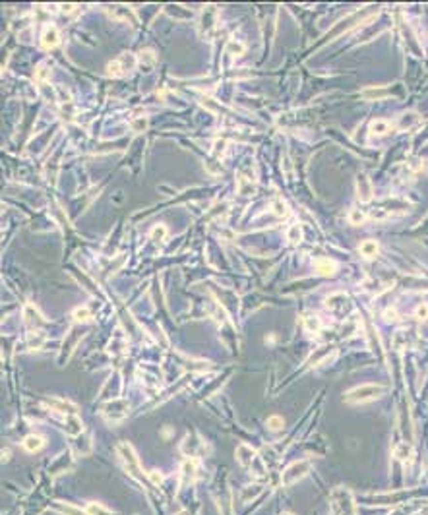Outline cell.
I'll use <instances>...</instances> for the list:
<instances>
[{
  "instance_id": "6da1fadb",
  "label": "cell",
  "mask_w": 428,
  "mask_h": 515,
  "mask_svg": "<svg viewBox=\"0 0 428 515\" xmlns=\"http://www.w3.org/2000/svg\"><path fill=\"white\" fill-rule=\"evenodd\" d=\"M116 455L120 459V463L124 467V471L128 474H132V478L136 480H142V482H150V478L144 474L142 471V465H140V459H138V453L136 450L132 448V444L128 442H118L116 444ZM151 484V482H150Z\"/></svg>"
},
{
  "instance_id": "7a4b0ae2",
  "label": "cell",
  "mask_w": 428,
  "mask_h": 515,
  "mask_svg": "<svg viewBox=\"0 0 428 515\" xmlns=\"http://www.w3.org/2000/svg\"><path fill=\"white\" fill-rule=\"evenodd\" d=\"M384 391H385L384 386H378V384H363V386H357L351 391H347L343 395V401L345 403H353V405L370 403V401L380 399L384 395Z\"/></svg>"
},
{
  "instance_id": "3957f363",
  "label": "cell",
  "mask_w": 428,
  "mask_h": 515,
  "mask_svg": "<svg viewBox=\"0 0 428 515\" xmlns=\"http://www.w3.org/2000/svg\"><path fill=\"white\" fill-rule=\"evenodd\" d=\"M236 461L242 465L244 469H248L250 472H254L256 476H264L266 474V463L262 461L260 453L256 450H252L248 444H240L236 448Z\"/></svg>"
},
{
  "instance_id": "277c9868",
  "label": "cell",
  "mask_w": 428,
  "mask_h": 515,
  "mask_svg": "<svg viewBox=\"0 0 428 515\" xmlns=\"http://www.w3.org/2000/svg\"><path fill=\"white\" fill-rule=\"evenodd\" d=\"M136 66H138V56H134L132 52H120L114 60L107 64V74L110 78H120L132 72Z\"/></svg>"
},
{
  "instance_id": "5b68a950",
  "label": "cell",
  "mask_w": 428,
  "mask_h": 515,
  "mask_svg": "<svg viewBox=\"0 0 428 515\" xmlns=\"http://www.w3.org/2000/svg\"><path fill=\"white\" fill-rule=\"evenodd\" d=\"M99 414H101L107 422H110V424H114V422H122V420L130 414V403H128L126 399H110V401H107V403L101 407Z\"/></svg>"
},
{
  "instance_id": "8992f818",
  "label": "cell",
  "mask_w": 428,
  "mask_h": 515,
  "mask_svg": "<svg viewBox=\"0 0 428 515\" xmlns=\"http://www.w3.org/2000/svg\"><path fill=\"white\" fill-rule=\"evenodd\" d=\"M180 451L188 459H198V457H204V455L210 453V446L204 442V438L194 436V434H188L182 440V444H180Z\"/></svg>"
},
{
  "instance_id": "52a82bcc",
  "label": "cell",
  "mask_w": 428,
  "mask_h": 515,
  "mask_svg": "<svg viewBox=\"0 0 428 515\" xmlns=\"http://www.w3.org/2000/svg\"><path fill=\"white\" fill-rule=\"evenodd\" d=\"M310 469H312V465H310V461H295V463H291L285 471H283V474H281V482L285 484V486H291V484H295V482H299L300 478H304L308 472H310Z\"/></svg>"
},
{
  "instance_id": "ba28073f",
  "label": "cell",
  "mask_w": 428,
  "mask_h": 515,
  "mask_svg": "<svg viewBox=\"0 0 428 515\" xmlns=\"http://www.w3.org/2000/svg\"><path fill=\"white\" fill-rule=\"evenodd\" d=\"M23 323H25L27 331H43L45 318H43V314L39 312V308L33 306L31 302H27V304L23 306Z\"/></svg>"
},
{
  "instance_id": "9c48e42d",
  "label": "cell",
  "mask_w": 428,
  "mask_h": 515,
  "mask_svg": "<svg viewBox=\"0 0 428 515\" xmlns=\"http://www.w3.org/2000/svg\"><path fill=\"white\" fill-rule=\"evenodd\" d=\"M58 424L72 438H78V436L84 434V424H82V420H80L78 414H58Z\"/></svg>"
},
{
  "instance_id": "30bf717a",
  "label": "cell",
  "mask_w": 428,
  "mask_h": 515,
  "mask_svg": "<svg viewBox=\"0 0 428 515\" xmlns=\"http://www.w3.org/2000/svg\"><path fill=\"white\" fill-rule=\"evenodd\" d=\"M215 23H217V10H215L214 6L204 8L202 18H200V31L204 35H212L215 29Z\"/></svg>"
},
{
  "instance_id": "8fae6325",
  "label": "cell",
  "mask_w": 428,
  "mask_h": 515,
  "mask_svg": "<svg viewBox=\"0 0 428 515\" xmlns=\"http://www.w3.org/2000/svg\"><path fill=\"white\" fill-rule=\"evenodd\" d=\"M41 49H45V51H51V49H54V47H58L60 45V33H58V29H56V25H47L45 29H43V33H41Z\"/></svg>"
},
{
  "instance_id": "7c38bea8",
  "label": "cell",
  "mask_w": 428,
  "mask_h": 515,
  "mask_svg": "<svg viewBox=\"0 0 428 515\" xmlns=\"http://www.w3.org/2000/svg\"><path fill=\"white\" fill-rule=\"evenodd\" d=\"M357 194L361 202H370L372 200V184L368 174H357Z\"/></svg>"
},
{
  "instance_id": "4fadbf2b",
  "label": "cell",
  "mask_w": 428,
  "mask_h": 515,
  "mask_svg": "<svg viewBox=\"0 0 428 515\" xmlns=\"http://www.w3.org/2000/svg\"><path fill=\"white\" fill-rule=\"evenodd\" d=\"M196 472H198V463L196 459H186L184 463L180 465V482L184 486L192 484L196 480Z\"/></svg>"
},
{
  "instance_id": "5bb4252c",
  "label": "cell",
  "mask_w": 428,
  "mask_h": 515,
  "mask_svg": "<svg viewBox=\"0 0 428 515\" xmlns=\"http://www.w3.org/2000/svg\"><path fill=\"white\" fill-rule=\"evenodd\" d=\"M49 409H53L56 414H78V407L66 399H60V397H54V399H49Z\"/></svg>"
},
{
  "instance_id": "9a60e30c",
  "label": "cell",
  "mask_w": 428,
  "mask_h": 515,
  "mask_svg": "<svg viewBox=\"0 0 428 515\" xmlns=\"http://www.w3.org/2000/svg\"><path fill=\"white\" fill-rule=\"evenodd\" d=\"M254 192H256V180L246 172H238V194L252 196Z\"/></svg>"
},
{
  "instance_id": "2e32d148",
  "label": "cell",
  "mask_w": 428,
  "mask_h": 515,
  "mask_svg": "<svg viewBox=\"0 0 428 515\" xmlns=\"http://www.w3.org/2000/svg\"><path fill=\"white\" fill-rule=\"evenodd\" d=\"M155 62H157V54L151 49H144L138 54V66H142L144 72H151L155 68Z\"/></svg>"
},
{
  "instance_id": "e0dca14e",
  "label": "cell",
  "mask_w": 428,
  "mask_h": 515,
  "mask_svg": "<svg viewBox=\"0 0 428 515\" xmlns=\"http://www.w3.org/2000/svg\"><path fill=\"white\" fill-rule=\"evenodd\" d=\"M393 457L395 459H399L401 463H411L413 461V448L407 444V442H401V444H397L395 448H393Z\"/></svg>"
},
{
  "instance_id": "ac0fdd59",
  "label": "cell",
  "mask_w": 428,
  "mask_h": 515,
  "mask_svg": "<svg viewBox=\"0 0 428 515\" xmlns=\"http://www.w3.org/2000/svg\"><path fill=\"white\" fill-rule=\"evenodd\" d=\"M54 512H58L60 515H89L87 510H82L78 506H72V504H66V502H54L51 504Z\"/></svg>"
},
{
  "instance_id": "d6986e66",
  "label": "cell",
  "mask_w": 428,
  "mask_h": 515,
  "mask_svg": "<svg viewBox=\"0 0 428 515\" xmlns=\"http://www.w3.org/2000/svg\"><path fill=\"white\" fill-rule=\"evenodd\" d=\"M23 450L25 451H29V453H35V451H39L43 446H45V438L43 436H39V434H29L27 438H23Z\"/></svg>"
},
{
  "instance_id": "ffe728a7",
  "label": "cell",
  "mask_w": 428,
  "mask_h": 515,
  "mask_svg": "<svg viewBox=\"0 0 428 515\" xmlns=\"http://www.w3.org/2000/svg\"><path fill=\"white\" fill-rule=\"evenodd\" d=\"M335 269H337V263L333 261V259H329V258H320V259H316V273L318 275H333L335 273Z\"/></svg>"
},
{
  "instance_id": "44dd1931",
  "label": "cell",
  "mask_w": 428,
  "mask_h": 515,
  "mask_svg": "<svg viewBox=\"0 0 428 515\" xmlns=\"http://www.w3.org/2000/svg\"><path fill=\"white\" fill-rule=\"evenodd\" d=\"M419 122H421V116L417 112H403L401 118H399V122H397V126H399V130H411Z\"/></svg>"
},
{
  "instance_id": "7402d4cb",
  "label": "cell",
  "mask_w": 428,
  "mask_h": 515,
  "mask_svg": "<svg viewBox=\"0 0 428 515\" xmlns=\"http://www.w3.org/2000/svg\"><path fill=\"white\" fill-rule=\"evenodd\" d=\"M359 252H361V256H363V258H366V259H372V258L378 256V252H380V246H378V242H376V240H364V242H361V246H359Z\"/></svg>"
},
{
  "instance_id": "603a6c76",
  "label": "cell",
  "mask_w": 428,
  "mask_h": 515,
  "mask_svg": "<svg viewBox=\"0 0 428 515\" xmlns=\"http://www.w3.org/2000/svg\"><path fill=\"white\" fill-rule=\"evenodd\" d=\"M108 12L114 16V18H120V20H124V21H134L136 23V16L132 14V10L128 8V6H114V8H107Z\"/></svg>"
},
{
  "instance_id": "cb8c5ba5",
  "label": "cell",
  "mask_w": 428,
  "mask_h": 515,
  "mask_svg": "<svg viewBox=\"0 0 428 515\" xmlns=\"http://www.w3.org/2000/svg\"><path fill=\"white\" fill-rule=\"evenodd\" d=\"M302 323H304L306 331H310V333H318V331L321 329L320 318H318V316H314V314H306V316L302 318Z\"/></svg>"
},
{
  "instance_id": "d4e9b609",
  "label": "cell",
  "mask_w": 428,
  "mask_h": 515,
  "mask_svg": "<svg viewBox=\"0 0 428 515\" xmlns=\"http://www.w3.org/2000/svg\"><path fill=\"white\" fill-rule=\"evenodd\" d=\"M45 339H47L45 331H29L27 333V345H29V349H39L45 343Z\"/></svg>"
},
{
  "instance_id": "484cf974",
  "label": "cell",
  "mask_w": 428,
  "mask_h": 515,
  "mask_svg": "<svg viewBox=\"0 0 428 515\" xmlns=\"http://www.w3.org/2000/svg\"><path fill=\"white\" fill-rule=\"evenodd\" d=\"M49 76H51V66H49V62H41V64L35 68V80H37V84H47V82H49Z\"/></svg>"
},
{
  "instance_id": "4316f807",
  "label": "cell",
  "mask_w": 428,
  "mask_h": 515,
  "mask_svg": "<svg viewBox=\"0 0 428 515\" xmlns=\"http://www.w3.org/2000/svg\"><path fill=\"white\" fill-rule=\"evenodd\" d=\"M391 130V124L387 120H374L370 124V134L372 136H385Z\"/></svg>"
},
{
  "instance_id": "83f0119b",
  "label": "cell",
  "mask_w": 428,
  "mask_h": 515,
  "mask_svg": "<svg viewBox=\"0 0 428 515\" xmlns=\"http://www.w3.org/2000/svg\"><path fill=\"white\" fill-rule=\"evenodd\" d=\"M72 320L76 323H86V322L91 320V312H89L87 306H78V308L72 312Z\"/></svg>"
},
{
  "instance_id": "f1b7e54d",
  "label": "cell",
  "mask_w": 428,
  "mask_h": 515,
  "mask_svg": "<svg viewBox=\"0 0 428 515\" xmlns=\"http://www.w3.org/2000/svg\"><path fill=\"white\" fill-rule=\"evenodd\" d=\"M86 510L89 515H118L116 512H110L108 508H105L103 504H97V502H89Z\"/></svg>"
},
{
  "instance_id": "f546056e",
  "label": "cell",
  "mask_w": 428,
  "mask_h": 515,
  "mask_svg": "<svg viewBox=\"0 0 428 515\" xmlns=\"http://www.w3.org/2000/svg\"><path fill=\"white\" fill-rule=\"evenodd\" d=\"M262 492H264V486H262V484H258V486H256V484H252V486L244 488V490L240 492V496H242V500H244V502H248V500H254L256 496H260Z\"/></svg>"
},
{
  "instance_id": "4dcf8cb0",
  "label": "cell",
  "mask_w": 428,
  "mask_h": 515,
  "mask_svg": "<svg viewBox=\"0 0 428 515\" xmlns=\"http://www.w3.org/2000/svg\"><path fill=\"white\" fill-rule=\"evenodd\" d=\"M148 116H136V118H132L130 120V128H132V132L134 134H142L146 128H148Z\"/></svg>"
},
{
  "instance_id": "1f68e13d",
  "label": "cell",
  "mask_w": 428,
  "mask_h": 515,
  "mask_svg": "<svg viewBox=\"0 0 428 515\" xmlns=\"http://www.w3.org/2000/svg\"><path fill=\"white\" fill-rule=\"evenodd\" d=\"M363 95L366 99H380V97L387 95V87H366V89H363Z\"/></svg>"
},
{
  "instance_id": "d6a6232c",
  "label": "cell",
  "mask_w": 428,
  "mask_h": 515,
  "mask_svg": "<svg viewBox=\"0 0 428 515\" xmlns=\"http://www.w3.org/2000/svg\"><path fill=\"white\" fill-rule=\"evenodd\" d=\"M167 235H169V231H167V227L165 225H155L153 229H151V238L155 240V242H165L167 240Z\"/></svg>"
},
{
  "instance_id": "836d02e7",
  "label": "cell",
  "mask_w": 428,
  "mask_h": 515,
  "mask_svg": "<svg viewBox=\"0 0 428 515\" xmlns=\"http://www.w3.org/2000/svg\"><path fill=\"white\" fill-rule=\"evenodd\" d=\"M227 52H229L231 56H240V54L244 52V43H240L238 39H231V41L227 43Z\"/></svg>"
},
{
  "instance_id": "e575fe53",
  "label": "cell",
  "mask_w": 428,
  "mask_h": 515,
  "mask_svg": "<svg viewBox=\"0 0 428 515\" xmlns=\"http://www.w3.org/2000/svg\"><path fill=\"white\" fill-rule=\"evenodd\" d=\"M349 221H351L353 225H361V223L366 221V213H364L363 209H359V207H353V209L349 211Z\"/></svg>"
},
{
  "instance_id": "d590c367",
  "label": "cell",
  "mask_w": 428,
  "mask_h": 515,
  "mask_svg": "<svg viewBox=\"0 0 428 515\" xmlns=\"http://www.w3.org/2000/svg\"><path fill=\"white\" fill-rule=\"evenodd\" d=\"M271 213H275L277 217H285L289 213V206L283 200H275V202H271Z\"/></svg>"
},
{
  "instance_id": "8d00e7d4",
  "label": "cell",
  "mask_w": 428,
  "mask_h": 515,
  "mask_svg": "<svg viewBox=\"0 0 428 515\" xmlns=\"http://www.w3.org/2000/svg\"><path fill=\"white\" fill-rule=\"evenodd\" d=\"M287 236H289V242H291V244H299L300 238H302V229H300V225H293V227L289 229Z\"/></svg>"
},
{
  "instance_id": "74e56055",
  "label": "cell",
  "mask_w": 428,
  "mask_h": 515,
  "mask_svg": "<svg viewBox=\"0 0 428 515\" xmlns=\"http://www.w3.org/2000/svg\"><path fill=\"white\" fill-rule=\"evenodd\" d=\"M325 304H327L329 308H341L343 304H347V299H345L343 295H335V297H329V299L325 300Z\"/></svg>"
},
{
  "instance_id": "f35d334b",
  "label": "cell",
  "mask_w": 428,
  "mask_h": 515,
  "mask_svg": "<svg viewBox=\"0 0 428 515\" xmlns=\"http://www.w3.org/2000/svg\"><path fill=\"white\" fill-rule=\"evenodd\" d=\"M283 426H285V422H283V418H281V416L273 414V416H269V418H268V428H269V430L277 432V430H283Z\"/></svg>"
},
{
  "instance_id": "ab89813d",
  "label": "cell",
  "mask_w": 428,
  "mask_h": 515,
  "mask_svg": "<svg viewBox=\"0 0 428 515\" xmlns=\"http://www.w3.org/2000/svg\"><path fill=\"white\" fill-rule=\"evenodd\" d=\"M329 355H333V349H331V347H323L321 351H316V353L310 357V364H316V359H320V362H321L323 357H329Z\"/></svg>"
},
{
  "instance_id": "60d3db41",
  "label": "cell",
  "mask_w": 428,
  "mask_h": 515,
  "mask_svg": "<svg viewBox=\"0 0 428 515\" xmlns=\"http://www.w3.org/2000/svg\"><path fill=\"white\" fill-rule=\"evenodd\" d=\"M148 478H150V482L155 484V486H161V484H163V474H161L157 469L150 471V472H148Z\"/></svg>"
},
{
  "instance_id": "b9f144b4",
  "label": "cell",
  "mask_w": 428,
  "mask_h": 515,
  "mask_svg": "<svg viewBox=\"0 0 428 515\" xmlns=\"http://www.w3.org/2000/svg\"><path fill=\"white\" fill-rule=\"evenodd\" d=\"M415 316H417V320H427L428 318V304H419L417 308H415Z\"/></svg>"
},
{
  "instance_id": "7bdbcfd3",
  "label": "cell",
  "mask_w": 428,
  "mask_h": 515,
  "mask_svg": "<svg viewBox=\"0 0 428 515\" xmlns=\"http://www.w3.org/2000/svg\"><path fill=\"white\" fill-rule=\"evenodd\" d=\"M74 8H76V6H72V4H70V6H62V10H64V12H72Z\"/></svg>"
},
{
  "instance_id": "ee69618b",
  "label": "cell",
  "mask_w": 428,
  "mask_h": 515,
  "mask_svg": "<svg viewBox=\"0 0 428 515\" xmlns=\"http://www.w3.org/2000/svg\"><path fill=\"white\" fill-rule=\"evenodd\" d=\"M176 515H190V514H188V512H178Z\"/></svg>"
},
{
  "instance_id": "f6af8a7d",
  "label": "cell",
  "mask_w": 428,
  "mask_h": 515,
  "mask_svg": "<svg viewBox=\"0 0 428 515\" xmlns=\"http://www.w3.org/2000/svg\"><path fill=\"white\" fill-rule=\"evenodd\" d=\"M283 515H293V514H283Z\"/></svg>"
}]
</instances>
